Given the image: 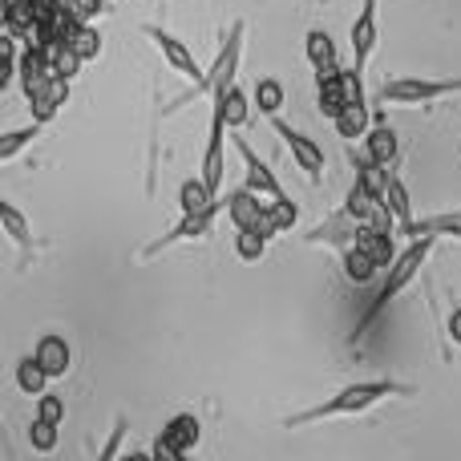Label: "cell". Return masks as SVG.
Segmentation results:
<instances>
[{"mask_svg":"<svg viewBox=\"0 0 461 461\" xmlns=\"http://www.w3.org/2000/svg\"><path fill=\"white\" fill-rule=\"evenodd\" d=\"M389 397H417L413 384H401V381H357V384H344L336 397L320 401V405L303 409V413L287 417V429H303V425H316V421H332V417H357L365 409L381 405Z\"/></svg>","mask_w":461,"mask_h":461,"instance_id":"cell-1","label":"cell"},{"mask_svg":"<svg viewBox=\"0 0 461 461\" xmlns=\"http://www.w3.org/2000/svg\"><path fill=\"white\" fill-rule=\"evenodd\" d=\"M243 37H247V21H230V29H227V37H223V45H219V57H215V65H211L207 73H203L199 81H194L186 94H178L170 105H162V118L167 113H178V110H186L191 102H199V97H223L230 86H235V73H239V57H243Z\"/></svg>","mask_w":461,"mask_h":461,"instance_id":"cell-2","label":"cell"},{"mask_svg":"<svg viewBox=\"0 0 461 461\" xmlns=\"http://www.w3.org/2000/svg\"><path fill=\"white\" fill-rule=\"evenodd\" d=\"M433 243H438V235H421V239H413V243H409L405 251L397 255V259H393V267H389V276H384V284H381V292H376V300L368 303L365 316H360V320H357V328H352V340H365V332L384 316V308H389V303L397 300V295L405 292L409 284H413L417 271H421V267H425V259H429Z\"/></svg>","mask_w":461,"mask_h":461,"instance_id":"cell-3","label":"cell"},{"mask_svg":"<svg viewBox=\"0 0 461 461\" xmlns=\"http://www.w3.org/2000/svg\"><path fill=\"white\" fill-rule=\"evenodd\" d=\"M461 94V77H393L381 86V102L384 105H421V102H438V97Z\"/></svg>","mask_w":461,"mask_h":461,"instance_id":"cell-4","label":"cell"},{"mask_svg":"<svg viewBox=\"0 0 461 461\" xmlns=\"http://www.w3.org/2000/svg\"><path fill=\"white\" fill-rule=\"evenodd\" d=\"M199 438H203L199 417H194V413H178V417H170L167 429L154 438V449H150V454L158 457V461H183L194 446H199Z\"/></svg>","mask_w":461,"mask_h":461,"instance_id":"cell-5","label":"cell"},{"mask_svg":"<svg viewBox=\"0 0 461 461\" xmlns=\"http://www.w3.org/2000/svg\"><path fill=\"white\" fill-rule=\"evenodd\" d=\"M219 211H227V199L211 203L207 211H194V215H183V223H178V227H170L167 235H158L150 247H142V255H138V259H154V255H162L167 247H175V243H186V239H203V235H211V227H215Z\"/></svg>","mask_w":461,"mask_h":461,"instance_id":"cell-6","label":"cell"},{"mask_svg":"<svg viewBox=\"0 0 461 461\" xmlns=\"http://www.w3.org/2000/svg\"><path fill=\"white\" fill-rule=\"evenodd\" d=\"M271 126H276V134L287 142V150H292L295 167H300L303 175L312 178V186H320V183H324V150H320V146L312 142L308 134H300V130H292V126H287V122L279 118V113H276V118H271Z\"/></svg>","mask_w":461,"mask_h":461,"instance_id":"cell-7","label":"cell"},{"mask_svg":"<svg viewBox=\"0 0 461 461\" xmlns=\"http://www.w3.org/2000/svg\"><path fill=\"white\" fill-rule=\"evenodd\" d=\"M24 97H29V110H32V122H53L57 113H61V105L69 102V77H61V73H49L45 81H37L32 89H24Z\"/></svg>","mask_w":461,"mask_h":461,"instance_id":"cell-8","label":"cell"},{"mask_svg":"<svg viewBox=\"0 0 461 461\" xmlns=\"http://www.w3.org/2000/svg\"><path fill=\"white\" fill-rule=\"evenodd\" d=\"M227 118L219 110H211V134H207V150H203V178L211 191H223V175H227Z\"/></svg>","mask_w":461,"mask_h":461,"instance_id":"cell-9","label":"cell"},{"mask_svg":"<svg viewBox=\"0 0 461 461\" xmlns=\"http://www.w3.org/2000/svg\"><path fill=\"white\" fill-rule=\"evenodd\" d=\"M142 32H146V37L154 41V45H158V53L167 57V61L175 65V69L183 73V77L199 81L203 73H207V69H203L199 61H194V53H191V49H186V41H178V37H175V32H170V29H162V24H142Z\"/></svg>","mask_w":461,"mask_h":461,"instance_id":"cell-10","label":"cell"},{"mask_svg":"<svg viewBox=\"0 0 461 461\" xmlns=\"http://www.w3.org/2000/svg\"><path fill=\"white\" fill-rule=\"evenodd\" d=\"M360 227L365 223H357V219L348 215V211H336V215H328L320 227H312L308 235H303V243H312V247H340V251H348V247H357V235H360Z\"/></svg>","mask_w":461,"mask_h":461,"instance_id":"cell-11","label":"cell"},{"mask_svg":"<svg viewBox=\"0 0 461 461\" xmlns=\"http://www.w3.org/2000/svg\"><path fill=\"white\" fill-rule=\"evenodd\" d=\"M235 150H239V158H243V167H247V186H251V191H259L263 199H271V203H287L279 178L271 175V167L251 150V146L243 142V138H235Z\"/></svg>","mask_w":461,"mask_h":461,"instance_id":"cell-12","label":"cell"},{"mask_svg":"<svg viewBox=\"0 0 461 461\" xmlns=\"http://www.w3.org/2000/svg\"><path fill=\"white\" fill-rule=\"evenodd\" d=\"M316 105L328 122H336L348 105V89H344V69L340 65H328V69H316Z\"/></svg>","mask_w":461,"mask_h":461,"instance_id":"cell-13","label":"cell"},{"mask_svg":"<svg viewBox=\"0 0 461 461\" xmlns=\"http://www.w3.org/2000/svg\"><path fill=\"white\" fill-rule=\"evenodd\" d=\"M373 49H376V0H365L360 13H357V21H352V57H357L352 65H357L360 73H365Z\"/></svg>","mask_w":461,"mask_h":461,"instance_id":"cell-14","label":"cell"},{"mask_svg":"<svg viewBox=\"0 0 461 461\" xmlns=\"http://www.w3.org/2000/svg\"><path fill=\"white\" fill-rule=\"evenodd\" d=\"M32 357L45 365V373L53 376V381L73 368V348H69V340H65V336H41L37 348H32Z\"/></svg>","mask_w":461,"mask_h":461,"instance_id":"cell-15","label":"cell"},{"mask_svg":"<svg viewBox=\"0 0 461 461\" xmlns=\"http://www.w3.org/2000/svg\"><path fill=\"white\" fill-rule=\"evenodd\" d=\"M357 247L360 251H368L381 267H393V259H397V230H381V227H373V223H365L360 227V235H357Z\"/></svg>","mask_w":461,"mask_h":461,"instance_id":"cell-16","label":"cell"},{"mask_svg":"<svg viewBox=\"0 0 461 461\" xmlns=\"http://www.w3.org/2000/svg\"><path fill=\"white\" fill-rule=\"evenodd\" d=\"M365 150H368V158H376L381 167H393V158H397V130L384 118H376L373 130L365 134Z\"/></svg>","mask_w":461,"mask_h":461,"instance_id":"cell-17","label":"cell"},{"mask_svg":"<svg viewBox=\"0 0 461 461\" xmlns=\"http://www.w3.org/2000/svg\"><path fill=\"white\" fill-rule=\"evenodd\" d=\"M336 134L344 138V142H357V138H365L368 130H373V113H368V102H352L344 105V113L332 122Z\"/></svg>","mask_w":461,"mask_h":461,"instance_id":"cell-18","label":"cell"},{"mask_svg":"<svg viewBox=\"0 0 461 461\" xmlns=\"http://www.w3.org/2000/svg\"><path fill=\"white\" fill-rule=\"evenodd\" d=\"M223 194H215L207 186V178H186L183 186H178V207H183V215H194V211H207L211 203H219Z\"/></svg>","mask_w":461,"mask_h":461,"instance_id":"cell-19","label":"cell"},{"mask_svg":"<svg viewBox=\"0 0 461 461\" xmlns=\"http://www.w3.org/2000/svg\"><path fill=\"white\" fill-rule=\"evenodd\" d=\"M215 110L227 118V126H230V130H243V126H247V118H251V97H247L239 86H230L223 97H215Z\"/></svg>","mask_w":461,"mask_h":461,"instance_id":"cell-20","label":"cell"},{"mask_svg":"<svg viewBox=\"0 0 461 461\" xmlns=\"http://www.w3.org/2000/svg\"><path fill=\"white\" fill-rule=\"evenodd\" d=\"M384 203L393 207V215H397V230H405L413 223V199H409V186L401 183L397 170H389V186H384Z\"/></svg>","mask_w":461,"mask_h":461,"instance_id":"cell-21","label":"cell"},{"mask_svg":"<svg viewBox=\"0 0 461 461\" xmlns=\"http://www.w3.org/2000/svg\"><path fill=\"white\" fill-rule=\"evenodd\" d=\"M49 381H53V376L45 373V365H41L37 357H24L21 365H16V389L29 393V397H41V393H49Z\"/></svg>","mask_w":461,"mask_h":461,"instance_id":"cell-22","label":"cell"},{"mask_svg":"<svg viewBox=\"0 0 461 461\" xmlns=\"http://www.w3.org/2000/svg\"><path fill=\"white\" fill-rule=\"evenodd\" d=\"M401 235H409V239H421V235H454L461 239V215L454 211V215H433V219H413Z\"/></svg>","mask_w":461,"mask_h":461,"instance_id":"cell-23","label":"cell"},{"mask_svg":"<svg viewBox=\"0 0 461 461\" xmlns=\"http://www.w3.org/2000/svg\"><path fill=\"white\" fill-rule=\"evenodd\" d=\"M267 243H271L267 230H259V227H235V255H239V259H247V263L263 259V255H267Z\"/></svg>","mask_w":461,"mask_h":461,"instance_id":"cell-24","label":"cell"},{"mask_svg":"<svg viewBox=\"0 0 461 461\" xmlns=\"http://www.w3.org/2000/svg\"><path fill=\"white\" fill-rule=\"evenodd\" d=\"M376 271H381V263H376L368 251H360V247H348V251H344V276H348L352 284H373Z\"/></svg>","mask_w":461,"mask_h":461,"instance_id":"cell-25","label":"cell"},{"mask_svg":"<svg viewBox=\"0 0 461 461\" xmlns=\"http://www.w3.org/2000/svg\"><path fill=\"white\" fill-rule=\"evenodd\" d=\"M303 49H308V61L316 65V69H328V65H336V41L328 29H312L308 41H303Z\"/></svg>","mask_w":461,"mask_h":461,"instance_id":"cell-26","label":"cell"},{"mask_svg":"<svg viewBox=\"0 0 461 461\" xmlns=\"http://www.w3.org/2000/svg\"><path fill=\"white\" fill-rule=\"evenodd\" d=\"M0 223H5V235L13 239L21 251H29V247H32V230H29V223H24V215H21V211H16L8 199L0 203Z\"/></svg>","mask_w":461,"mask_h":461,"instance_id":"cell-27","label":"cell"},{"mask_svg":"<svg viewBox=\"0 0 461 461\" xmlns=\"http://www.w3.org/2000/svg\"><path fill=\"white\" fill-rule=\"evenodd\" d=\"M69 49L81 57V61H97V53H102V32H97L89 21H81L77 29L69 32Z\"/></svg>","mask_w":461,"mask_h":461,"instance_id":"cell-28","label":"cell"},{"mask_svg":"<svg viewBox=\"0 0 461 461\" xmlns=\"http://www.w3.org/2000/svg\"><path fill=\"white\" fill-rule=\"evenodd\" d=\"M279 105H284V86H279L276 77H259V81H255V110H259L263 118H276Z\"/></svg>","mask_w":461,"mask_h":461,"instance_id":"cell-29","label":"cell"},{"mask_svg":"<svg viewBox=\"0 0 461 461\" xmlns=\"http://www.w3.org/2000/svg\"><path fill=\"white\" fill-rule=\"evenodd\" d=\"M41 130H45V122H32V126H24V130H8V134L0 138V162L8 167V162H13L16 154L32 142V138H41Z\"/></svg>","mask_w":461,"mask_h":461,"instance_id":"cell-30","label":"cell"},{"mask_svg":"<svg viewBox=\"0 0 461 461\" xmlns=\"http://www.w3.org/2000/svg\"><path fill=\"white\" fill-rule=\"evenodd\" d=\"M57 429H61V425L45 421V417H32V425H29V446L37 449V454H53V449H57Z\"/></svg>","mask_w":461,"mask_h":461,"instance_id":"cell-31","label":"cell"},{"mask_svg":"<svg viewBox=\"0 0 461 461\" xmlns=\"http://www.w3.org/2000/svg\"><path fill=\"white\" fill-rule=\"evenodd\" d=\"M37 417L61 425L65 421V397H57V393H41V397H37Z\"/></svg>","mask_w":461,"mask_h":461,"instance_id":"cell-32","label":"cell"},{"mask_svg":"<svg viewBox=\"0 0 461 461\" xmlns=\"http://www.w3.org/2000/svg\"><path fill=\"white\" fill-rule=\"evenodd\" d=\"M126 429H130V421H126V417H118V421H113L110 441L97 449V461H113V457H118V446H122V438H126Z\"/></svg>","mask_w":461,"mask_h":461,"instance_id":"cell-33","label":"cell"},{"mask_svg":"<svg viewBox=\"0 0 461 461\" xmlns=\"http://www.w3.org/2000/svg\"><path fill=\"white\" fill-rule=\"evenodd\" d=\"M69 8H73V16H77V21H94L105 5H102V0H69Z\"/></svg>","mask_w":461,"mask_h":461,"instance_id":"cell-34","label":"cell"},{"mask_svg":"<svg viewBox=\"0 0 461 461\" xmlns=\"http://www.w3.org/2000/svg\"><path fill=\"white\" fill-rule=\"evenodd\" d=\"M449 340L461 344V303H457L454 312H449Z\"/></svg>","mask_w":461,"mask_h":461,"instance_id":"cell-35","label":"cell"}]
</instances>
